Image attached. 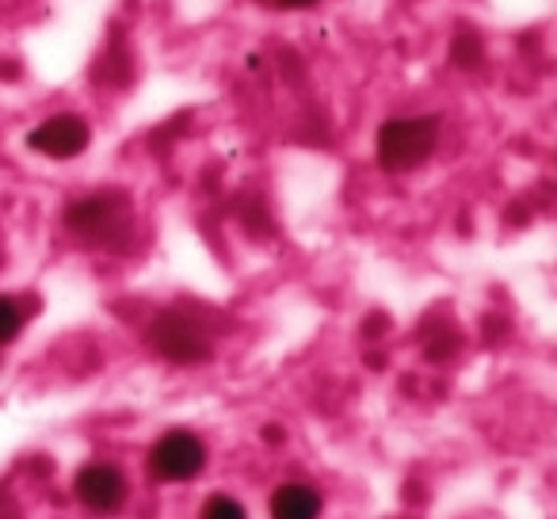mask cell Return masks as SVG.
<instances>
[{"instance_id": "1", "label": "cell", "mask_w": 557, "mask_h": 519, "mask_svg": "<svg viewBox=\"0 0 557 519\" xmlns=\"http://www.w3.org/2000/svg\"><path fill=\"white\" fill-rule=\"evenodd\" d=\"M65 225L85 245L96 248H126L134 230V202L123 191H96L77 199L65 210Z\"/></svg>"}, {"instance_id": "2", "label": "cell", "mask_w": 557, "mask_h": 519, "mask_svg": "<svg viewBox=\"0 0 557 519\" xmlns=\"http://www.w3.org/2000/svg\"><path fill=\"white\" fill-rule=\"evenodd\" d=\"M440 146V119H389L379 131V164L386 172H412Z\"/></svg>"}, {"instance_id": "3", "label": "cell", "mask_w": 557, "mask_h": 519, "mask_svg": "<svg viewBox=\"0 0 557 519\" xmlns=\"http://www.w3.org/2000/svg\"><path fill=\"white\" fill-rule=\"evenodd\" d=\"M149 344L161 359L180 367L191 363H207L210 351H214V341H210V329L202 325L199 318L184 310H169L149 325Z\"/></svg>"}, {"instance_id": "4", "label": "cell", "mask_w": 557, "mask_h": 519, "mask_svg": "<svg viewBox=\"0 0 557 519\" xmlns=\"http://www.w3.org/2000/svg\"><path fill=\"white\" fill-rule=\"evenodd\" d=\"M202 466H207V443L195 432H184V428L161 435L149 450V473L157 481H169V485L199 478Z\"/></svg>"}, {"instance_id": "5", "label": "cell", "mask_w": 557, "mask_h": 519, "mask_svg": "<svg viewBox=\"0 0 557 519\" xmlns=\"http://www.w3.org/2000/svg\"><path fill=\"white\" fill-rule=\"evenodd\" d=\"M88 141H92V131L81 115H54L27 134V146L50 161H73L85 153Z\"/></svg>"}, {"instance_id": "6", "label": "cell", "mask_w": 557, "mask_h": 519, "mask_svg": "<svg viewBox=\"0 0 557 519\" xmlns=\"http://www.w3.org/2000/svg\"><path fill=\"white\" fill-rule=\"evenodd\" d=\"M77 501L92 511H115L126 501V473L111 462H88L73 481Z\"/></svg>"}, {"instance_id": "7", "label": "cell", "mask_w": 557, "mask_h": 519, "mask_svg": "<svg viewBox=\"0 0 557 519\" xmlns=\"http://www.w3.org/2000/svg\"><path fill=\"white\" fill-rule=\"evenodd\" d=\"M321 508L325 501L310 485H278L268 504L271 519H321Z\"/></svg>"}, {"instance_id": "8", "label": "cell", "mask_w": 557, "mask_h": 519, "mask_svg": "<svg viewBox=\"0 0 557 519\" xmlns=\"http://www.w3.org/2000/svg\"><path fill=\"white\" fill-rule=\"evenodd\" d=\"M24 325H27L24 302H20V298H12V295H0V348L16 341V336L24 333Z\"/></svg>"}, {"instance_id": "9", "label": "cell", "mask_w": 557, "mask_h": 519, "mask_svg": "<svg viewBox=\"0 0 557 519\" xmlns=\"http://www.w3.org/2000/svg\"><path fill=\"white\" fill-rule=\"evenodd\" d=\"M199 519H248V511H245V504H240L237 496L214 493V496H207V504H202V516Z\"/></svg>"}, {"instance_id": "10", "label": "cell", "mask_w": 557, "mask_h": 519, "mask_svg": "<svg viewBox=\"0 0 557 519\" xmlns=\"http://www.w3.org/2000/svg\"><path fill=\"white\" fill-rule=\"evenodd\" d=\"M450 54H455V62L462 65V70H478L481 65V39L473 32H458L455 50H450Z\"/></svg>"}, {"instance_id": "11", "label": "cell", "mask_w": 557, "mask_h": 519, "mask_svg": "<svg viewBox=\"0 0 557 519\" xmlns=\"http://www.w3.org/2000/svg\"><path fill=\"white\" fill-rule=\"evenodd\" d=\"M271 9H313L318 0H268Z\"/></svg>"}, {"instance_id": "12", "label": "cell", "mask_w": 557, "mask_h": 519, "mask_svg": "<svg viewBox=\"0 0 557 519\" xmlns=\"http://www.w3.org/2000/svg\"><path fill=\"white\" fill-rule=\"evenodd\" d=\"M263 435H268V440H271V443H278V440H287V435L278 432V428H268V432H263Z\"/></svg>"}]
</instances>
